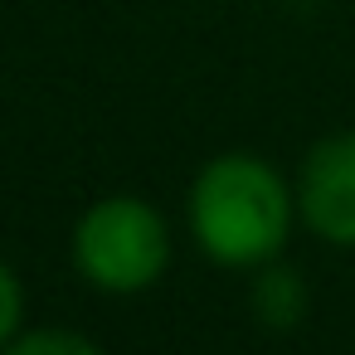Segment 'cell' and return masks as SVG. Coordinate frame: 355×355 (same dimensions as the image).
<instances>
[{"label":"cell","mask_w":355,"mask_h":355,"mask_svg":"<svg viewBox=\"0 0 355 355\" xmlns=\"http://www.w3.org/2000/svg\"><path fill=\"white\" fill-rule=\"evenodd\" d=\"M195 239L214 263H263L282 248L292 200L282 175L258 156H219L200 171L190 195Z\"/></svg>","instance_id":"cell-1"},{"label":"cell","mask_w":355,"mask_h":355,"mask_svg":"<svg viewBox=\"0 0 355 355\" xmlns=\"http://www.w3.org/2000/svg\"><path fill=\"white\" fill-rule=\"evenodd\" d=\"M253 311H258L272 331L297 326V321L306 316V287H302V277H297V272H287V268L263 272V282L253 287Z\"/></svg>","instance_id":"cell-4"},{"label":"cell","mask_w":355,"mask_h":355,"mask_svg":"<svg viewBox=\"0 0 355 355\" xmlns=\"http://www.w3.org/2000/svg\"><path fill=\"white\" fill-rule=\"evenodd\" d=\"M6 355H103L93 340H83V336H73V331H30V336H20Z\"/></svg>","instance_id":"cell-5"},{"label":"cell","mask_w":355,"mask_h":355,"mask_svg":"<svg viewBox=\"0 0 355 355\" xmlns=\"http://www.w3.org/2000/svg\"><path fill=\"white\" fill-rule=\"evenodd\" d=\"M20 311H25V297H20V282H15V272L0 263V345H6L10 336H15V326H20Z\"/></svg>","instance_id":"cell-6"},{"label":"cell","mask_w":355,"mask_h":355,"mask_svg":"<svg viewBox=\"0 0 355 355\" xmlns=\"http://www.w3.org/2000/svg\"><path fill=\"white\" fill-rule=\"evenodd\" d=\"M302 219L331 243H355V132L311 146L302 166Z\"/></svg>","instance_id":"cell-3"},{"label":"cell","mask_w":355,"mask_h":355,"mask_svg":"<svg viewBox=\"0 0 355 355\" xmlns=\"http://www.w3.org/2000/svg\"><path fill=\"white\" fill-rule=\"evenodd\" d=\"M166 253H171L166 219L132 195L93 205L73 234V258L83 277L98 282L103 292H141L166 268Z\"/></svg>","instance_id":"cell-2"}]
</instances>
